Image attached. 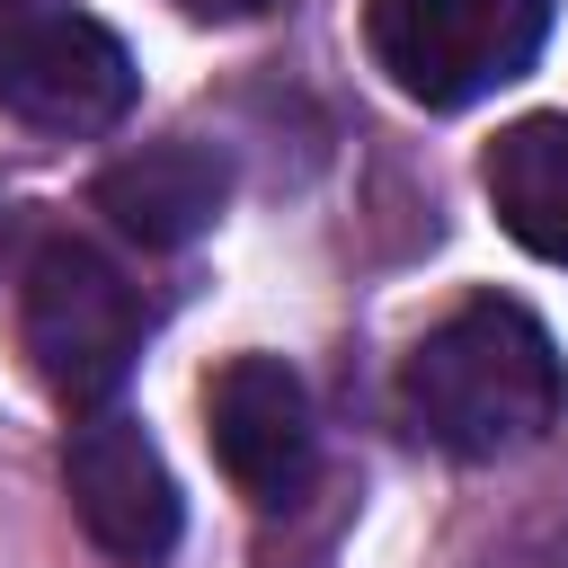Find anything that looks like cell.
Listing matches in <instances>:
<instances>
[{"mask_svg":"<svg viewBox=\"0 0 568 568\" xmlns=\"http://www.w3.org/2000/svg\"><path fill=\"white\" fill-rule=\"evenodd\" d=\"M488 204L515 248L568 266V115H515L488 142Z\"/></svg>","mask_w":568,"mask_h":568,"instance_id":"ba28073f","label":"cell"},{"mask_svg":"<svg viewBox=\"0 0 568 568\" xmlns=\"http://www.w3.org/2000/svg\"><path fill=\"white\" fill-rule=\"evenodd\" d=\"M178 9H186V18H222V27H231V18H266V9H284V0H178Z\"/></svg>","mask_w":568,"mask_h":568,"instance_id":"9c48e42d","label":"cell"},{"mask_svg":"<svg viewBox=\"0 0 568 568\" xmlns=\"http://www.w3.org/2000/svg\"><path fill=\"white\" fill-rule=\"evenodd\" d=\"M222 204H231V160H222L213 142H195V133L142 142V151H124V160L98 169V213H106L124 240H142V248H186V240H204V231L222 222Z\"/></svg>","mask_w":568,"mask_h":568,"instance_id":"52a82bcc","label":"cell"},{"mask_svg":"<svg viewBox=\"0 0 568 568\" xmlns=\"http://www.w3.org/2000/svg\"><path fill=\"white\" fill-rule=\"evenodd\" d=\"M133 106V53L89 9H18L0 18V115L53 142L106 133Z\"/></svg>","mask_w":568,"mask_h":568,"instance_id":"277c9868","label":"cell"},{"mask_svg":"<svg viewBox=\"0 0 568 568\" xmlns=\"http://www.w3.org/2000/svg\"><path fill=\"white\" fill-rule=\"evenodd\" d=\"M18 9H27V0H0V18H18Z\"/></svg>","mask_w":568,"mask_h":568,"instance_id":"30bf717a","label":"cell"},{"mask_svg":"<svg viewBox=\"0 0 568 568\" xmlns=\"http://www.w3.org/2000/svg\"><path fill=\"white\" fill-rule=\"evenodd\" d=\"M373 62L417 106H470L532 71L550 36V0H373Z\"/></svg>","mask_w":568,"mask_h":568,"instance_id":"3957f363","label":"cell"},{"mask_svg":"<svg viewBox=\"0 0 568 568\" xmlns=\"http://www.w3.org/2000/svg\"><path fill=\"white\" fill-rule=\"evenodd\" d=\"M204 426H213V462L231 470V488L248 506H293L311 488L320 426H311V390L284 355H231L204 390Z\"/></svg>","mask_w":568,"mask_h":568,"instance_id":"8992f818","label":"cell"},{"mask_svg":"<svg viewBox=\"0 0 568 568\" xmlns=\"http://www.w3.org/2000/svg\"><path fill=\"white\" fill-rule=\"evenodd\" d=\"M62 488H71L80 532H89L106 559H124V568H160V559L178 550L186 506H178V479H169L160 444L142 435V417H124V408H89V417L71 426V444H62Z\"/></svg>","mask_w":568,"mask_h":568,"instance_id":"5b68a950","label":"cell"},{"mask_svg":"<svg viewBox=\"0 0 568 568\" xmlns=\"http://www.w3.org/2000/svg\"><path fill=\"white\" fill-rule=\"evenodd\" d=\"M399 399L417 417V435H435L444 453L462 462H497V453H524L559 426L568 408V364L550 346V328L506 302V293H479L462 302L453 320H435L399 373Z\"/></svg>","mask_w":568,"mask_h":568,"instance_id":"6da1fadb","label":"cell"},{"mask_svg":"<svg viewBox=\"0 0 568 568\" xmlns=\"http://www.w3.org/2000/svg\"><path fill=\"white\" fill-rule=\"evenodd\" d=\"M18 337H27V364L53 399L106 408V390L133 373V355L151 337V293L98 240L44 231L18 275Z\"/></svg>","mask_w":568,"mask_h":568,"instance_id":"7a4b0ae2","label":"cell"}]
</instances>
